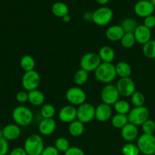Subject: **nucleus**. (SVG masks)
Segmentation results:
<instances>
[{
  "label": "nucleus",
  "mask_w": 155,
  "mask_h": 155,
  "mask_svg": "<svg viewBox=\"0 0 155 155\" xmlns=\"http://www.w3.org/2000/svg\"><path fill=\"white\" fill-rule=\"evenodd\" d=\"M121 27L125 33H134L138 25L136 20L131 18H127L122 21Z\"/></svg>",
  "instance_id": "31"
},
{
  "label": "nucleus",
  "mask_w": 155,
  "mask_h": 155,
  "mask_svg": "<svg viewBox=\"0 0 155 155\" xmlns=\"http://www.w3.org/2000/svg\"><path fill=\"white\" fill-rule=\"evenodd\" d=\"M51 12L54 16L62 18L69 15V8L65 3L62 2H57L52 5Z\"/></svg>",
  "instance_id": "24"
},
{
  "label": "nucleus",
  "mask_w": 155,
  "mask_h": 155,
  "mask_svg": "<svg viewBox=\"0 0 155 155\" xmlns=\"http://www.w3.org/2000/svg\"><path fill=\"white\" fill-rule=\"evenodd\" d=\"M9 151L8 141L5 138L0 139V155H7Z\"/></svg>",
  "instance_id": "38"
},
{
  "label": "nucleus",
  "mask_w": 155,
  "mask_h": 155,
  "mask_svg": "<svg viewBox=\"0 0 155 155\" xmlns=\"http://www.w3.org/2000/svg\"><path fill=\"white\" fill-rule=\"evenodd\" d=\"M134 36L136 42L139 44L145 45L151 39V31L145 25H138L134 31Z\"/></svg>",
  "instance_id": "18"
},
{
  "label": "nucleus",
  "mask_w": 155,
  "mask_h": 155,
  "mask_svg": "<svg viewBox=\"0 0 155 155\" xmlns=\"http://www.w3.org/2000/svg\"><path fill=\"white\" fill-rule=\"evenodd\" d=\"M120 93L117 86L113 84H107L102 89L101 92V101L108 105H114L119 100Z\"/></svg>",
  "instance_id": "11"
},
{
  "label": "nucleus",
  "mask_w": 155,
  "mask_h": 155,
  "mask_svg": "<svg viewBox=\"0 0 155 155\" xmlns=\"http://www.w3.org/2000/svg\"><path fill=\"white\" fill-rule=\"evenodd\" d=\"M116 86L120 95L124 98L131 97L133 94L136 92V83L130 77L120 78L117 82Z\"/></svg>",
  "instance_id": "10"
},
{
  "label": "nucleus",
  "mask_w": 155,
  "mask_h": 155,
  "mask_svg": "<svg viewBox=\"0 0 155 155\" xmlns=\"http://www.w3.org/2000/svg\"><path fill=\"white\" fill-rule=\"evenodd\" d=\"M149 1L151 2V4H152L153 5H154V7L155 8V0H149Z\"/></svg>",
  "instance_id": "48"
},
{
  "label": "nucleus",
  "mask_w": 155,
  "mask_h": 155,
  "mask_svg": "<svg viewBox=\"0 0 155 155\" xmlns=\"http://www.w3.org/2000/svg\"><path fill=\"white\" fill-rule=\"evenodd\" d=\"M142 52L148 58H155V39H151L149 42L143 45Z\"/></svg>",
  "instance_id": "30"
},
{
  "label": "nucleus",
  "mask_w": 155,
  "mask_h": 155,
  "mask_svg": "<svg viewBox=\"0 0 155 155\" xmlns=\"http://www.w3.org/2000/svg\"><path fill=\"white\" fill-rule=\"evenodd\" d=\"M145 27H148V29H152L155 27V16L154 15H150V16L147 17L144 20V24Z\"/></svg>",
  "instance_id": "41"
},
{
  "label": "nucleus",
  "mask_w": 155,
  "mask_h": 155,
  "mask_svg": "<svg viewBox=\"0 0 155 155\" xmlns=\"http://www.w3.org/2000/svg\"><path fill=\"white\" fill-rule=\"evenodd\" d=\"M141 127L144 134L154 135L155 133V122L152 120L148 119Z\"/></svg>",
  "instance_id": "37"
},
{
  "label": "nucleus",
  "mask_w": 155,
  "mask_h": 155,
  "mask_svg": "<svg viewBox=\"0 0 155 155\" xmlns=\"http://www.w3.org/2000/svg\"><path fill=\"white\" fill-rule=\"evenodd\" d=\"M64 155H86L82 148L77 146L70 147L69 149L64 153Z\"/></svg>",
  "instance_id": "39"
},
{
  "label": "nucleus",
  "mask_w": 155,
  "mask_h": 155,
  "mask_svg": "<svg viewBox=\"0 0 155 155\" xmlns=\"http://www.w3.org/2000/svg\"><path fill=\"white\" fill-rule=\"evenodd\" d=\"M77 109V120L83 124H88L95 118V107L90 103L85 102Z\"/></svg>",
  "instance_id": "12"
},
{
  "label": "nucleus",
  "mask_w": 155,
  "mask_h": 155,
  "mask_svg": "<svg viewBox=\"0 0 155 155\" xmlns=\"http://www.w3.org/2000/svg\"><path fill=\"white\" fill-rule=\"evenodd\" d=\"M136 42V40L133 33H125L122 39H120L121 45L126 48H132L133 46H134Z\"/></svg>",
  "instance_id": "32"
},
{
  "label": "nucleus",
  "mask_w": 155,
  "mask_h": 155,
  "mask_svg": "<svg viewBox=\"0 0 155 155\" xmlns=\"http://www.w3.org/2000/svg\"><path fill=\"white\" fill-rule=\"evenodd\" d=\"M71 18L69 15H66V16H64V18H62V20H63L64 22H66V23L70 22V21H71Z\"/></svg>",
  "instance_id": "46"
},
{
  "label": "nucleus",
  "mask_w": 155,
  "mask_h": 155,
  "mask_svg": "<svg viewBox=\"0 0 155 155\" xmlns=\"http://www.w3.org/2000/svg\"><path fill=\"white\" fill-rule=\"evenodd\" d=\"M131 102L135 107H142L144 106L145 102V97L141 92L136 91L131 96Z\"/></svg>",
  "instance_id": "36"
},
{
  "label": "nucleus",
  "mask_w": 155,
  "mask_h": 155,
  "mask_svg": "<svg viewBox=\"0 0 155 155\" xmlns=\"http://www.w3.org/2000/svg\"><path fill=\"white\" fill-rule=\"evenodd\" d=\"M8 155H28L24 150V148H21V147H18V148H15L9 152Z\"/></svg>",
  "instance_id": "43"
},
{
  "label": "nucleus",
  "mask_w": 155,
  "mask_h": 155,
  "mask_svg": "<svg viewBox=\"0 0 155 155\" xmlns=\"http://www.w3.org/2000/svg\"><path fill=\"white\" fill-rule=\"evenodd\" d=\"M41 83V77L39 73L36 71L25 72L22 77L21 84L24 90L30 91L37 89Z\"/></svg>",
  "instance_id": "8"
},
{
  "label": "nucleus",
  "mask_w": 155,
  "mask_h": 155,
  "mask_svg": "<svg viewBox=\"0 0 155 155\" xmlns=\"http://www.w3.org/2000/svg\"><path fill=\"white\" fill-rule=\"evenodd\" d=\"M128 123V117L126 114H116L111 118V125L116 129H122Z\"/></svg>",
  "instance_id": "27"
},
{
  "label": "nucleus",
  "mask_w": 155,
  "mask_h": 155,
  "mask_svg": "<svg viewBox=\"0 0 155 155\" xmlns=\"http://www.w3.org/2000/svg\"><path fill=\"white\" fill-rule=\"evenodd\" d=\"M124 34H125V32L121 25L110 26L107 29L105 32V36L107 39L112 42L120 41Z\"/></svg>",
  "instance_id": "20"
},
{
  "label": "nucleus",
  "mask_w": 155,
  "mask_h": 155,
  "mask_svg": "<svg viewBox=\"0 0 155 155\" xmlns=\"http://www.w3.org/2000/svg\"><path fill=\"white\" fill-rule=\"evenodd\" d=\"M139 136V129L134 124L128 123L121 129V136L127 142H132L136 139Z\"/></svg>",
  "instance_id": "17"
},
{
  "label": "nucleus",
  "mask_w": 155,
  "mask_h": 155,
  "mask_svg": "<svg viewBox=\"0 0 155 155\" xmlns=\"http://www.w3.org/2000/svg\"><path fill=\"white\" fill-rule=\"evenodd\" d=\"M134 12L137 16L145 18L153 15L154 7L149 0H140L135 5Z\"/></svg>",
  "instance_id": "13"
},
{
  "label": "nucleus",
  "mask_w": 155,
  "mask_h": 155,
  "mask_svg": "<svg viewBox=\"0 0 155 155\" xmlns=\"http://www.w3.org/2000/svg\"><path fill=\"white\" fill-rule=\"evenodd\" d=\"M114 17V12L110 8L102 6L92 12V20L94 24L98 26H106L111 21Z\"/></svg>",
  "instance_id": "6"
},
{
  "label": "nucleus",
  "mask_w": 155,
  "mask_h": 155,
  "mask_svg": "<svg viewBox=\"0 0 155 155\" xmlns=\"http://www.w3.org/2000/svg\"><path fill=\"white\" fill-rule=\"evenodd\" d=\"M98 54L101 61L105 62V63H112L115 58L114 50L111 47L107 46V45L101 47Z\"/></svg>",
  "instance_id": "22"
},
{
  "label": "nucleus",
  "mask_w": 155,
  "mask_h": 155,
  "mask_svg": "<svg viewBox=\"0 0 155 155\" xmlns=\"http://www.w3.org/2000/svg\"><path fill=\"white\" fill-rule=\"evenodd\" d=\"M101 60L98 54L95 52H89L81 58L80 65L81 69L89 72L95 71L101 64Z\"/></svg>",
  "instance_id": "7"
},
{
  "label": "nucleus",
  "mask_w": 155,
  "mask_h": 155,
  "mask_svg": "<svg viewBox=\"0 0 155 155\" xmlns=\"http://www.w3.org/2000/svg\"><path fill=\"white\" fill-rule=\"evenodd\" d=\"M114 110L117 114H121L127 115L131 110V106H130V103L126 100L123 99L118 100L114 104Z\"/></svg>",
  "instance_id": "28"
},
{
  "label": "nucleus",
  "mask_w": 155,
  "mask_h": 155,
  "mask_svg": "<svg viewBox=\"0 0 155 155\" xmlns=\"http://www.w3.org/2000/svg\"><path fill=\"white\" fill-rule=\"evenodd\" d=\"M45 97L43 92L39 89L28 92V101L34 106H40L45 102Z\"/></svg>",
  "instance_id": "21"
},
{
  "label": "nucleus",
  "mask_w": 155,
  "mask_h": 155,
  "mask_svg": "<svg viewBox=\"0 0 155 155\" xmlns=\"http://www.w3.org/2000/svg\"><path fill=\"white\" fill-rule=\"evenodd\" d=\"M55 107L51 104H45L42 107L40 110L41 116L43 119L53 118L55 115Z\"/></svg>",
  "instance_id": "33"
},
{
  "label": "nucleus",
  "mask_w": 155,
  "mask_h": 155,
  "mask_svg": "<svg viewBox=\"0 0 155 155\" xmlns=\"http://www.w3.org/2000/svg\"><path fill=\"white\" fill-rule=\"evenodd\" d=\"M41 155H59V151L54 146L45 147Z\"/></svg>",
  "instance_id": "42"
},
{
  "label": "nucleus",
  "mask_w": 155,
  "mask_h": 155,
  "mask_svg": "<svg viewBox=\"0 0 155 155\" xmlns=\"http://www.w3.org/2000/svg\"><path fill=\"white\" fill-rule=\"evenodd\" d=\"M117 75L120 78L130 77L132 74V68L128 63L125 61H120L115 65Z\"/></svg>",
  "instance_id": "23"
},
{
  "label": "nucleus",
  "mask_w": 155,
  "mask_h": 155,
  "mask_svg": "<svg viewBox=\"0 0 155 155\" xmlns=\"http://www.w3.org/2000/svg\"><path fill=\"white\" fill-rule=\"evenodd\" d=\"M122 154L124 155H139L140 151L138 148L137 145L127 142L122 147Z\"/></svg>",
  "instance_id": "34"
},
{
  "label": "nucleus",
  "mask_w": 155,
  "mask_h": 155,
  "mask_svg": "<svg viewBox=\"0 0 155 155\" xmlns=\"http://www.w3.org/2000/svg\"><path fill=\"white\" fill-rule=\"evenodd\" d=\"M94 73H95V78L98 81L107 84L112 83L117 76L115 69V65L112 63H105V62H101V64L94 71Z\"/></svg>",
  "instance_id": "1"
},
{
  "label": "nucleus",
  "mask_w": 155,
  "mask_h": 155,
  "mask_svg": "<svg viewBox=\"0 0 155 155\" xmlns=\"http://www.w3.org/2000/svg\"><path fill=\"white\" fill-rule=\"evenodd\" d=\"M54 147L58 150L59 152L65 153L70 148V142L66 138L59 137L54 142Z\"/></svg>",
  "instance_id": "35"
},
{
  "label": "nucleus",
  "mask_w": 155,
  "mask_h": 155,
  "mask_svg": "<svg viewBox=\"0 0 155 155\" xmlns=\"http://www.w3.org/2000/svg\"><path fill=\"white\" fill-rule=\"evenodd\" d=\"M127 117L129 123L139 127L149 119V110L145 106L135 107L130 110Z\"/></svg>",
  "instance_id": "4"
},
{
  "label": "nucleus",
  "mask_w": 155,
  "mask_h": 155,
  "mask_svg": "<svg viewBox=\"0 0 155 155\" xmlns=\"http://www.w3.org/2000/svg\"><path fill=\"white\" fill-rule=\"evenodd\" d=\"M112 114L111 106L103 102L95 107V118L99 122H107L111 117Z\"/></svg>",
  "instance_id": "15"
},
{
  "label": "nucleus",
  "mask_w": 155,
  "mask_h": 155,
  "mask_svg": "<svg viewBox=\"0 0 155 155\" xmlns=\"http://www.w3.org/2000/svg\"><path fill=\"white\" fill-rule=\"evenodd\" d=\"M66 99L71 105L80 106L86 102V94L79 86H73L67 90Z\"/></svg>",
  "instance_id": "9"
},
{
  "label": "nucleus",
  "mask_w": 155,
  "mask_h": 155,
  "mask_svg": "<svg viewBox=\"0 0 155 155\" xmlns=\"http://www.w3.org/2000/svg\"><path fill=\"white\" fill-rule=\"evenodd\" d=\"M24 148L28 155H41L45 148L42 136L38 134L30 135L24 142Z\"/></svg>",
  "instance_id": "3"
},
{
  "label": "nucleus",
  "mask_w": 155,
  "mask_h": 155,
  "mask_svg": "<svg viewBox=\"0 0 155 155\" xmlns=\"http://www.w3.org/2000/svg\"><path fill=\"white\" fill-rule=\"evenodd\" d=\"M84 130V124L80 122L78 120L73 121L69 124V127H68V132L74 137H78L83 135Z\"/></svg>",
  "instance_id": "25"
},
{
  "label": "nucleus",
  "mask_w": 155,
  "mask_h": 155,
  "mask_svg": "<svg viewBox=\"0 0 155 155\" xmlns=\"http://www.w3.org/2000/svg\"><path fill=\"white\" fill-rule=\"evenodd\" d=\"M3 138V132L2 129H0V139Z\"/></svg>",
  "instance_id": "47"
},
{
  "label": "nucleus",
  "mask_w": 155,
  "mask_h": 155,
  "mask_svg": "<svg viewBox=\"0 0 155 155\" xmlns=\"http://www.w3.org/2000/svg\"><path fill=\"white\" fill-rule=\"evenodd\" d=\"M137 146L140 153L144 155L155 154V136L154 135L142 134L138 138Z\"/></svg>",
  "instance_id": "5"
},
{
  "label": "nucleus",
  "mask_w": 155,
  "mask_h": 155,
  "mask_svg": "<svg viewBox=\"0 0 155 155\" xmlns=\"http://www.w3.org/2000/svg\"><path fill=\"white\" fill-rule=\"evenodd\" d=\"M3 138L8 141H14L18 139L21 134V130L17 124H8L2 129Z\"/></svg>",
  "instance_id": "19"
},
{
  "label": "nucleus",
  "mask_w": 155,
  "mask_h": 155,
  "mask_svg": "<svg viewBox=\"0 0 155 155\" xmlns=\"http://www.w3.org/2000/svg\"><path fill=\"white\" fill-rule=\"evenodd\" d=\"M88 79H89V73L80 68L74 74V81L77 86H81L86 84V82L88 81Z\"/></svg>",
  "instance_id": "29"
},
{
  "label": "nucleus",
  "mask_w": 155,
  "mask_h": 155,
  "mask_svg": "<svg viewBox=\"0 0 155 155\" xmlns=\"http://www.w3.org/2000/svg\"><path fill=\"white\" fill-rule=\"evenodd\" d=\"M58 118L62 123L71 124L77 119V109L74 105H65L58 113Z\"/></svg>",
  "instance_id": "14"
},
{
  "label": "nucleus",
  "mask_w": 155,
  "mask_h": 155,
  "mask_svg": "<svg viewBox=\"0 0 155 155\" xmlns=\"http://www.w3.org/2000/svg\"><path fill=\"white\" fill-rule=\"evenodd\" d=\"M12 119L15 124L19 127H27L33 120V114L30 108L26 106H17L12 110Z\"/></svg>",
  "instance_id": "2"
},
{
  "label": "nucleus",
  "mask_w": 155,
  "mask_h": 155,
  "mask_svg": "<svg viewBox=\"0 0 155 155\" xmlns=\"http://www.w3.org/2000/svg\"><path fill=\"white\" fill-rule=\"evenodd\" d=\"M95 1H96V2H98L99 5H104L107 4L110 0H95Z\"/></svg>",
  "instance_id": "45"
},
{
  "label": "nucleus",
  "mask_w": 155,
  "mask_h": 155,
  "mask_svg": "<svg viewBox=\"0 0 155 155\" xmlns=\"http://www.w3.org/2000/svg\"><path fill=\"white\" fill-rule=\"evenodd\" d=\"M83 18L86 21H90V20H92V13L89 12H85L84 15H83Z\"/></svg>",
  "instance_id": "44"
},
{
  "label": "nucleus",
  "mask_w": 155,
  "mask_h": 155,
  "mask_svg": "<svg viewBox=\"0 0 155 155\" xmlns=\"http://www.w3.org/2000/svg\"><path fill=\"white\" fill-rule=\"evenodd\" d=\"M57 124L53 118L42 119L38 126V130L42 136H50L56 130Z\"/></svg>",
  "instance_id": "16"
},
{
  "label": "nucleus",
  "mask_w": 155,
  "mask_h": 155,
  "mask_svg": "<svg viewBox=\"0 0 155 155\" xmlns=\"http://www.w3.org/2000/svg\"><path fill=\"white\" fill-rule=\"evenodd\" d=\"M16 100L20 104H24L28 101V92L26 91H20L16 95Z\"/></svg>",
  "instance_id": "40"
},
{
  "label": "nucleus",
  "mask_w": 155,
  "mask_h": 155,
  "mask_svg": "<svg viewBox=\"0 0 155 155\" xmlns=\"http://www.w3.org/2000/svg\"><path fill=\"white\" fill-rule=\"evenodd\" d=\"M20 65L23 71L25 72H28V71H34L36 61L31 55L26 54L21 58V61H20Z\"/></svg>",
  "instance_id": "26"
}]
</instances>
